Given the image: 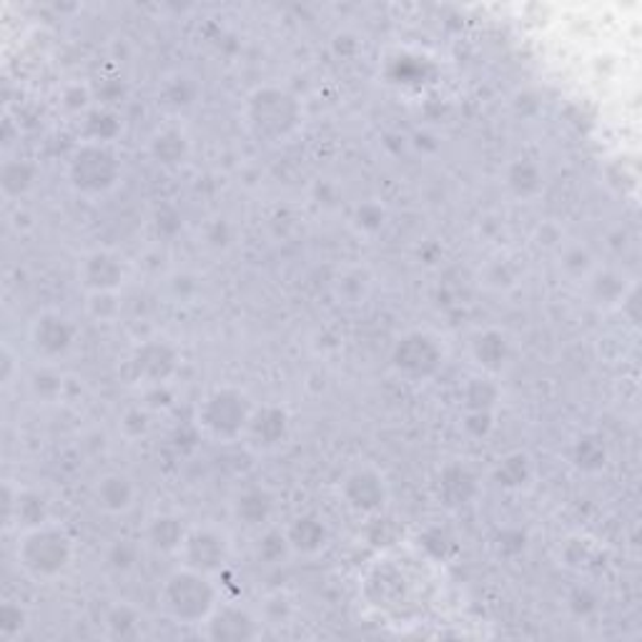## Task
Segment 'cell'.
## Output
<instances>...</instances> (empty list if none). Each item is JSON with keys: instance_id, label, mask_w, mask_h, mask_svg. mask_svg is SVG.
<instances>
[{"instance_id": "6da1fadb", "label": "cell", "mask_w": 642, "mask_h": 642, "mask_svg": "<svg viewBox=\"0 0 642 642\" xmlns=\"http://www.w3.org/2000/svg\"><path fill=\"white\" fill-rule=\"evenodd\" d=\"M241 121L249 136L264 146H281L304 126V104L281 83H262L252 88L241 106Z\"/></svg>"}, {"instance_id": "7a4b0ae2", "label": "cell", "mask_w": 642, "mask_h": 642, "mask_svg": "<svg viewBox=\"0 0 642 642\" xmlns=\"http://www.w3.org/2000/svg\"><path fill=\"white\" fill-rule=\"evenodd\" d=\"M73 562H76V540L58 520L19 532L15 565L28 580L48 585V582L61 580Z\"/></svg>"}, {"instance_id": "3957f363", "label": "cell", "mask_w": 642, "mask_h": 642, "mask_svg": "<svg viewBox=\"0 0 642 642\" xmlns=\"http://www.w3.org/2000/svg\"><path fill=\"white\" fill-rule=\"evenodd\" d=\"M221 599L219 578L183 565L166 574L158 590V607L163 617L181 628H202Z\"/></svg>"}, {"instance_id": "277c9868", "label": "cell", "mask_w": 642, "mask_h": 642, "mask_svg": "<svg viewBox=\"0 0 642 642\" xmlns=\"http://www.w3.org/2000/svg\"><path fill=\"white\" fill-rule=\"evenodd\" d=\"M256 410L254 397L239 385H219L198 399L194 424L202 437L214 445L229 447L244 439L249 420Z\"/></svg>"}, {"instance_id": "5b68a950", "label": "cell", "mask_w": 642, "mask_h": 642, "mask_svg": "<svg viewBox=\"0 0 642 642\" xmlns=\"http://www.w3.org/2000/svg\"><path fill=\"white\" fill-rule=\"evenodd\" d=\"M123 161L113 144L78 141L65 158V181L71 191L88 202H98L121 186Z\"/></svg>"}, {"instance_id": "8992f818", "label": "cell", "mask_w": 642, "mask_h": 642, "mask_svg": "<svg viewBox=\"0 0 642 642\" xmlns=\"http://www.w3.org/2000/svg\"><path fill=\"white\" fill-rule=\"evenodd\" d=\"M447 360V349L435 331L410 329L391 344L389 364L391 372L410 385H424L441 372Z\"/></svg>"}, {"instance_id": "52a82bcc", "label": "cell", "mask_w": 642, "mask_h": 642, "mask_svg": "<svg viewBox=\"0 0 642 642\" xmlns=\"http://www.w3.org/2000/svg\"><path fill=\"white\" fill-rule=\"evenodd\" d=\"M26 341L38 364H56L69 360L78 344V324L61 308L48 306L31 316Z\"/></svg>"}, {"instance_id": "ba28073f", "label": "cell", "mask_w": 642, "mask_h": 642, "mask_svg": "<svg viewBox=\"0 0 642 642\" xmlns=\"http://www.w3.org/2000/svg\"><path fill=\"white\" fill-rule=\"evenodd\" d=\"M177 560L179 565L191 567V570L196 572L221 578L233 562V537L229 535L227 528H221V524H189Z\"/></svg>"}, {"instance_id": "9c48e42d", "label": "cell", "mask_w": 642, "mask_h": 642, "mask_svg": "<svg viewBox=\"0 0 642 642\" xmlns=\"http://www.w3.org/2000/svg\"><path fill=\"white\" fill-rule=\"evenodd\" d=\"M339 497L352 514L362 520H377L387 512L391 487L387 474L370 462L354 464L341 474Z\"/></svg>"}, {"instance_id": "30bf717a", "label": "cell", "mask_w": 642, "mask_h": 642, "mask_svg": "<svg viewBox=\"0 0 642 642\" xmlns=\"http://www.w3.org/2000/svg\"><path fill=\"white\" fill-rule=\"evenodd\" d=\"M181 366V352L173 341L163 337L141 339L126 360L129 379L138 389L156 385H173Z\"/></svg>"}, {"instance_id": "8fae6325", "label": "cell", "mask_w": 642, "mask_h": 642, "mask_svg": "<svg viewBox=\"0 0 642 642\" xmlns=\"http://www.w3.org/2000/svg\"><path fill=\"white\" fill-rule=\"evenodd\" d=\"M264 628L262 615L254 607L239 599H221L198 630L211 642H254L262 638Z\"/></svg>"}, {"instance_id": "7c38bea8", "label": "cell", "mask_w": 642, "mask_h": 642, "mask_svg": "<svg viewBox=\"0 0 642 642\" xmlns=\"http://www.w3.org/2000/svg\"><path fill=\"white\" fill-rule=\"evenodd\" d=\"M131 266L116 249L96 246L78 258L76 279L86 291H123L129 283Z\"/></svg>"}, {"instance_id": "4fadbf2b", "label": "cell", "mask_w": 642, "mask_h": 642, "mask_svg": "<svg viewBox=\"0 0 642 642\" xmlns=\"http://www.w3.org/2000/svg\"><path fill=\"white\" fill-rule=\"evenodd\" d=\"M291 437V412L279 402L256 404V410L249 420V427L244 432V445L254 457L271 455L287 445Z\"/></svg>"}, {"instance_id": "5bb4252c", "label": "cell", "mask_w": 642, "mask_h": 642, "mask_svg": "<svg viewBox=\"0 0 642 642\" xmlns=\"http://www.w3.org/2000/svg\"><path fill=\"white\" fill-rule=\"evenodd\" d=\"M53 520L51 502L44 492L23 487L19 482H3V522L8 530L26 532Z\"/></svg>"}, {"instance_id": "9a60e30c", "label": "cell", "mask_w": 642, "mask_h": 642, "mask_svg": "<svg viewBox=\"0 0 642 642\" xmlns=\"http://www.w3.org/2000/svg\"><path fill=\"white\" fill-rule=\"evenodd\" d=\"M279 512V497L269 485H244L233 492L231 497V517L237 520L241 528L258 532L269 524L277 522Z\"/></svg>"}, {"instance_id": "2e32d148", "label": "cell", "mask_w": 642, "mask_h": 642, "mask_svg": "<svg viewBox=\"0 0 642 642\" xmlns=\"http://www.w3.org/2000/svg\"><path fill=\"white\" fill-rule=\"evenodd\" d=\"M635 287L638 281L632 279L628 271L605 264H599L597 269L590 274L588 281L582 283L590 304L599 308V312H620L625 299L630 296V291Z\"/></svg>"}, {"instance_id": "e0dca14e", "label": "cell", "mask_w": 642, "mask_h": 642, "mask_svg": "<svg viewBox=\"0 0 642 642\" xmlns=\"http://www.w3.org/2000/svg\"><path fill=\"white\" fill-rule=\"evenodd\" d=\"M283 532L289 537L294 560H316L331 545L329 524L316 512H302L291 517L289 522H283Z\"/></svg>"}, {"instance_id": "ac0fdd59", "label": "cell", "mask_w": 642, "mask_h": 642, "mask_svg": "<svg viewBox=\"0 0 642 642\" xmlns=\"http://www.w3.org/2000/svg\"><path fill=\"white\" fill-rule=\"evenodd\" d=\"M198 98H202V81L189 71H169L156 83V106L169 116V121L189 113L198 104Z\"/></svg>"}, {"instance_id": "d6986e66", "label": "cell", "mask_w": 642, "mask_h": 642, "mask_svg": "<svg viewBox=\"0 0 642 642\" xmlns=\"http://www.w3.org/2000/svg\"><path fill=\"white\" fill-rule=\"evenodd\" d=\"M94 505L108 517H123L129 514L138 502V485L129 472L111 470L104 472L101 477L94 482L90 489Z\"/></svg>"}, {"instance_id": "ffe728a7", "label": "cell", "mask_w": 642, "mask_h": 642, "mask_svg": "<svg viewBox=\"0 0 642 642\" xmlns=\"http://www.w3.org/2000/svg\"><path fill=\"white\" fill-rule=\"evenodd\" d=\"M191 152V136L186 129L177 121H166L148 136V156L156 166L166 171H179L189 163Z\"/></svg>"}, {"instance_id": "44dd1931", "label": "cell", "mask_w": 642, "mask_h": 642, "mask_svg": "<svg viewBox=\"0 0 642 642\" xmlns=\"http://www.w3.org/2000/svg\"><path fill=\"white\" fill-rule=\"evenodd\" d=\"M522 279H524L522 258L514 252H507V249H497L495 254H489L477 271L480 287L497 296L512 294L514 289H520Z\"/></svg>"}, {"instance_id": "7402d4cb", "label": "cell", "mask_w": 642, "mask_h": 642, "mask_svg": "<svg viewBox=\"0 0 642 642\" xmlns=\"http://www.w3.org/2000/svg\"><path fill=\"white\" fill-rule=\"evenodd\" d=\"M470 356L480 374H489V377H499L512 360V341L502 329L487 327L480 329L477 335L470 339Z\"/></svg>"}, {"instance_id": "603a6c76", "label": "cell", "mask_w": 642, "mask_h": 642, "mask_svg": "<svg viewBox=\"0 0 642 642\" xmlns=\"http://www.w3.org/2000/svg\"><path fill=\"white\" fill-rule=\"evenodd\" d=\"M480 495V477L470 464L449 462L439 470L437 477V497L452 510H460L464 505H472Z\"/></svg>"}, {"instance_id": "cb8c5ba5", "label": "cell", "mask_w": 642, "mask_h": 642, "mask_svg": "<svg viewBox=\"0 0 642 642\" xmlns=\"http://www.w3.org/2000/svg\"><path fill=\"white\" fill-rule=\"evenodd\" d=\"M189 524L173 512H158L148 517L144 530H141V542L148 553L161 557H177L181 549V542L186 537Z\"/></svg>"}, {"instance_id": "d4e9b609", "label": "cell", "mask_w": 642, "mask_h": 642, "mask_svg": "<svg viewBox=\"0 0 642 642\" xmlns=\"http://www.w3.org/2000/svg\"><path fill=\"white\" fill-rule=\"evenodd\" d=\"M331 294L341 306H364L374 294V274L360 264H347L331 277Z\"/></svg>"}, {"instance_id": "484cf974", "label": "cell", "mask_w": 642, "mask_h": 642, "mask_svg": "<svg viewBox=\"0 0 642 642\" xmlns=\"http://www.w3.org/2000/svg\"><path fill=\"white\" fill-rule=\"evenodd\" d=\"M505 186L514 196L517 202L528 204L535 202V198L545 191V171L537 163V158L520 156L514 161L507 163L505 169Z\"/></svg>"}, {"instance_id": "4316f807", "label": "cell", "mask_w": 642, "mask_h": 642, "mask_svg": "<svg viewBox=\"0 0 642 642\" xmlns=\"http://www.w3.org/2000/svg\"><path fill=\"white\" fill-rule=\"evenodd\" d=\"M38 183V166L31 158L5 156L0 163V194L5 202H21Z\"/></svg>"}, {"instance_id": "83f0119b", "label": "cell", "mask_w": 642, "mask_h": 642, "mask_svg": "<svg viewBox=\"0 0 642 642\" xmlns=\"http://www.w3.org/2000/svg\"><path fill=\"white\" fill-rule=\"evenodd\" d=\"M492 477H495L497 487L505 492L530 489L532 482H535V462H532V457L528 452L514 449V452L499 457Z\"/></svg>"}, {"instance_id": "f1b7e54d", "label": "cell", "mask_w": 642, "mask_h": 642, "mask_svg": "<svg viewBox=\"0 0 642 642\" xmlns=\"http://www.w3.org/2000/svg\"><path fill=\"white\" fill-rule=\"evenodd\" d=\"M555 262H557V271H560L570 283H580V287L599 266L595 252H592L588 244H582V241H572V239H567L560 246V252L555 254Z\"/></svg>"}, {"instance_id": "f546056e", "label": "cell", "mask_w": 642, "mask_h": 642, "mask_svg": "<svg viewBox=\"0 0 642 642\" xmlns=\"http://www.w3.org/2000/svg\"><path fill=\"white\" fill-rule=\"evenodd\" d=\"M144 622H146L144 613H141L133 603H126V599L113 603L104 615L106 635L119 642L138 640L141 635H144Z\"/></svg>"}, {"instance_id": "4dcf8cb0", "label": "cell", "mask_w": 642, "mask_h": 642, "mask_svg": "<svg viewBox=\"0 0 642 642\" xmlns=\"http://www.w3.org/2000/svg\"><path fill=\"white\" fill-rule=\"evenodd\" d=\"M610 462L605 439L597 432H582L572 439L570 445V464L582 474H597L603 472Z\"/></svg>"}, {"instance_id": "1f68e13d", "label": "cell", "mask_w": 642, "mask_h": 642, "mask_svg": "<svg viewBox=\"0 0 642 642\" xmlns=\"http://www.w3.org/2000/svg\"><path fill=\"white\" fill-rule=\"evenodd\" d=\"M254 557L258 565L264 567H281L289 560H294V553H291L289 537L283 532V524H269V528L258 530L254 537Z\"/></svg>"}, {"instance_id": "d6a6232c", "label": "cell", "mask_w": 642, "mask_h": 642, "mask_svg": "<svg viewBox=\"0 0 642 642\" xmlns=\"http://www.w3.org/2000/svg\"><path fill=\"white\" fill-rule=\"evenodd\" d=\"M163 291L171 304L194 306L204 299L206 283L202 274L194 269H171L163 274Z\"/></svg>"}, {"instance_id": "836d02e7", "label": "cell", "mask_w": 642, "mask_h": 642, "mask_svg": "<svg viewBox=\"0 0 642 642\" xmlns=\"http://www.w3.org/2000/svg\"><path fill=\"white\" fill-rule=\"evenodd\" d=\"M499 399H502V389L497 385V377L489 374H474L467 379L462 389V402L467 412H497Z\"/></svg>"}, {"instance_id": "e575fe53", "label": "cell", "mask_w": 642, "mask_h": 642, "mask_svg": "<svg viewBox=\"0 0 642 642\" xmlns=\"http://www.w3.org/2000/svg\"><path fill=\"white\" fill-rule=\"evenodd\" d=\"M83 123V141H98V144H116V138L121 136L123 123L121 116L111 111V108L96 106L94 111H88L81 119Z\"/></svg>"}, {"instance_id": "d590c367", "label": "cell", "mask_w": 642, "mask_h": 642, "mask_svg": "<svg viewBox=\"0 0 642 642\" xmlns=\"http://www.w3.org/2000/svg\"><path fill=\"white\" fill-rule=\"evenodd\" d=\"M83 314L94 324H116L123 314V291H86Z\"/></svg>"}, {"instance_id": "8d00e7d4", "label": "cell", "mask_w": 642, "mask_h": 642, "mask_svg": "<svg viewBox=\"0 0 642 642\" xmlns=\"http://www.w3.org/2000/svg\"><path fill=\"white\" fill-rule=\"evenodd\" d=\"M28 389L31 395L44 404H56L63 399L65 391V377L61 372V366L56 364H38L36 372L31 374L28 379Z\"/></svg>"}, {"instance_id": "74e56055", "label": "cell", "mask_w": 642, "mask_h": 642, "mask_svg": "<svg viewBox=\"0 0 642 642\" xmlns=\"http://www.w3.org/2000/svg\"><path fill=\"white\" fill-rule=\"evenodd\" d=\"M154 412L146 404L133 402L119 414V435L126 441L146 439L154 429Z\"/></svg>"}, {"instance_id": "f35d334b", "label": "cell", "mask_w": 642, "mask_h": 642, "mask_svg": "<svg viewBox=\"0 0 642 642\" xmlns=\"http://www.w3.org/2000/svg\"><path fill=\"white\" fill-rule=\"evenodd\" d=\"M31 628V613L26 605H21L19 599H3L0 603V640L15 642L19 638L26 635Z\"/></svg>"}, {"instance_id": "ab89813d", "label": "cell", "mask_w": 642, "mask_h": 642, "mask_svg": "<svg viewBox=\"0 0 642 642\" xmlns=\"http://www.w3.org/2000/svg\"><path fill=\"white\" fill-rule=\"evenodd\" d=\"M387 221H389L387 206L374 202V198H370V202L356 206L354 214H352V227L356 229L360 237H366V239L377 237V233L385 231Z\"/></svg>"}, {"instance_id": "60d3db41", "label": "cell", "mask_w": 642, "mask_h": 642, "mask_svg": "<svg viewBox=\"0 0 642 642\" xmlns=\"http://www.w3.org/2000/svg\"><path fill=\"white\" fill-rule=\"evenodd\" d=\"M58 104H61V108L69 116H81L83 119V116L96 108L94 88L83 81L65 83V86L61 88V94H58Z\"/></svg>"}, {"instance_id": "b9f144b4", "label": "cell", "mask_w": 642, "mask_h": 642, "mask_svg": "<svg viewBox=\"0 0 642 642\" xmlns=\"http://www.w3.org/2000/svg\"><path fill=\"white\" fill-rule=\"evenodd\" d=\"M256 610L258 615H262L264 625H274V628H279V625H289L291 620H294V597L281 590L269 592Z\"/></svg>"}, {"instance_id": "7bdbcfd3", "label": "cell", "mask_w": 642, "mask_h": 642, "mask_svg": "<svg viewBox=\"0 0 642 642\" xmlns=\"http://www.w3.org/2000/svg\"><path fill=\"white\" fill-rule=\"evenodd\" d=\"M141 549H144V542L141 540H129V537L113 540L106 549V565L111 567L113 572L126 574L133 570V567H136Z\"/></svg>"}, {"instance_id": "ee69618b", "label": "cell", "mask_w": 642, "mask_h": 642, "mask_svg": "<svg viewBox=\"0 0 642 642\" xmlns=\"http://www.w3.org/2000/svg\"><path fill=\"white\" fill-rule=\"evenodd\" d=\"M202 241L208 252L214 254H221V252H229L233 246V227L229 219H223V216H216L204 227L202 231Z\"/></svg>"}, {"instance_id": "f6af8a7d", "label": "cell", "mask_w": 642, "mask_h": 642, "mask_svg": "<svg viewBox=\"0 0 642 642\" xmlns=\"http://www.w3.org/2000/svg\"><path fill=\"white\" fill-rule=\"evenodd\" d=\"M565 241H567L565 229L553 219L537 223L535 231H532V244H535L540 252H547L553 256L560 252V246L565 244Z\"/></svg>"}, {"instance_id": "bcb514c9", "label": "cell", "mask_w": 642, "mask_h": 642, "mask_svg": "<svg viewBox=\"0 0 642 642\" xmlns=\"http://www.w3.org/2000/svg\"><path fill=\"white\" fill-rule=\"evenodd\" d=\"M562 560L572 570H588L590 565H595V545L588 537H570L565 545Z\"/></svg>"}, {"instance_id": "7dc6e473", "label": "cell", "mask_w": 642, "mask_h": 642, "mask_svg": "<svg viewBox=\"0 0 642 642\" xmlns=\"http://www.w3.org/2000/svg\"><path fill=\"white\" fill-rule=\"evenodd\" d=\"M138 391H141L138 402L146 404L154 414H166L169 410H173V404H177V389H173V385H156V387H146Z\"/></svg>"}, {"instance_id": "c3c4849f", "label": "cell", "mask_w": 642, "mask_h": 642, "mask_svg": "<svg viewBox=\"0 0 642 642\" xmlns=\"http://www.w3.org/2000/svg\"><path fill=\"white\" fill-rule=\"evenodd\" d=\"M21 377V356L11 341L0 344V385L11 389Z\"/></svg>"}, {"instance_id": "681fc988", "label": "cell", "mask_w": 642, "mask_h": 642, "mask_svg": "<svg viewBox=\"0 0 642 642\" xmlns=\"http://www.w3.org/2000/svg\"><path fill=\"white\" fill-rule=\"evenodd\" d=\"M462 427L472 437H487L495 427V412H467Z\"/></svg>"}, {"instance_id": "f907efd6", "label": "cell", "mask_w": 642, "mask_h": 642, "mask_svg": "<svg viewBox=\"0 0 642 642\" xmlns=\"http://www.w3.org/2000/svg\"><path fill=\"white\" fill-rule=\"evenodd\" d=\"M15 138H21V126H15L13 116L5 113L3 116V126H0V141H3V152L8 154L15 144Z\"/></svg>"}]
</instances>
